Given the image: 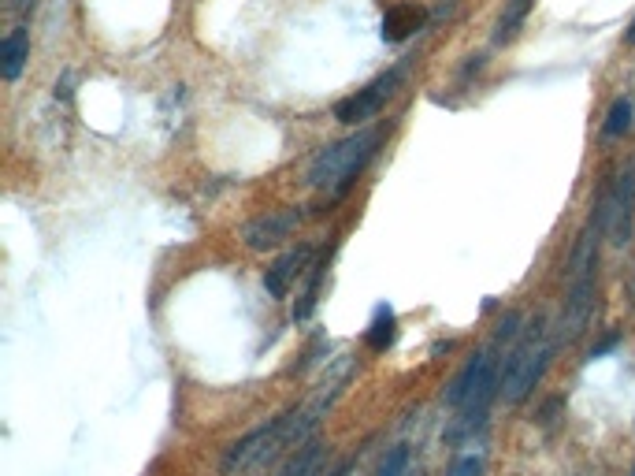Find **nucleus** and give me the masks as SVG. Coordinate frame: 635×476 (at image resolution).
I'll return each instance as SVG.
<instances>
[{
	"instance_id": "nucleus-19",
	"label": "nucleus",
	"mask_w": 635,
	"mask_h": 476,
	"mask_svg": "<svg viewBox=\"0 0 635 476\" xmlns=\"http://www.w3.org/2000/svg\"><path fill=\"white\" fill-rule=\"evenodd\" d=\"M632 291H635V279H632Z\"/></svg>"
},
{
	"instance_id": "nucleus-2",
	"label": "nucleus",
	"mask_w": 635,
	"mask_h": 476,
	"mask_svg": "<svg viewBox=\"0 0 635 476\" xmlns=\"http://www.w3.org/2000/svg\"><path fill=\"white\" fill-rule=\"evenodd\" d=\"M379 138H383V134L372 127V131H357V134H350V138H342L335 146H324L309 164V186L346 194L350 183L357 179V172L372 160Z\"/></svg>"
},
{
	"instance_id": "nucleus-5",
	"label": "nucleus",
	"mask_w": 635,
	"mask_h": 476,
	"mask_svg": "<svg viewBox=\"0 0 635 476\" xmlns=\"http://www.w3.org/2000/svg\"><path fill=\"white\" fill-rule=\"evenodd\" d=\"M398 82H402V71H387V75H379L372 86H364V90H357L353 97L338 101V105H335V119H338V123H350V127H353V123H364V119H372L379 108H383L390 97H394Z\"/></svg>"
},
{
	"instance_id": "nucleus-7",
	"label": "nucleus",
	"mask_w": 635,
	"mask_h": 476,
	"mask_svg": "<svg viewBox=\"0 0 635 476\" xmlns=\"http://www.w3.org/2000/svg\"><path fill=\"white\" fill-rule=\"evenodd\" d=\"M309 257H312L309 246H298V250L283 253V257L268 268V276H264V291L272 294V298H283V294L290 291V283L301 276V268L309 265Z\"/></svg>"
},
{
	"instance_id": "nucleus-9",
	"label": "nucleus",
	"mask_w": 635,
	"mask_h": 476,
	"mask_svg": "<svg viewBox=\"0 0 635 476\" xmlns=\"http://www.w3.org/2000/svg\"><path fill=\"white\" fill-rule=\"evenodd\" d=\"M26 60H30V34H26V27H15L8 38L0 41V71H4V79H19Z\"/></svg>"
},
{
	"instance_id": "nucleus-20",
	"label": "nucleus",
	"mask_w": 635,
	"mask_h": 476,
	"mask_svg": "<svg viewBox=\"0 0 635 476\" xmlns=\"http://www.w3.org/2000/svg\"><path fill=\"white\" fill-rule=\"evenodd\" d=\"M632 476H635V473H632Z\"/></svg>"
},
{
	"instance_id": "nucleus-14",
	"label": "nucleus",
	"mask_w": 635,
	"mask_h": 476,
	"mask_svg": "<svg viewBox=\"0 0 635 476\" xmlns=\"http://www.w3.org/2000/svg\"><path fill=\"white\" fill-rule=\"evenodd\" d=\"M324 268H327V261H316V265H312L309 287H305V294H301V302L294 305V320H305L312 309H316V294H320V279H324Z\"/></svg>"
},
{
	"instance_id": "nucleus-18",
	"label": "nucleus",
	"mask_w": 635,
	"mask_h": 476,
	"mask_svg": "<svg viewBox=\"0 0 635 476\" xmlns=\"http://www.w3.org/2000/svg\"><path fill=\"white\" fill-rule=\"evenodd\" d=\"M628 41H635V19H632V27H628V34H624Z\"/></svg>"
},
{
	"instance_id": "nucleus-6",
	"label": "nucleus",
	"mask_w": 635,
	"mask_h": 476,
	"mask_svg": "<svg viewBox=\"0 0 635 476\" xmlns=\"http://www.w3.org/2000/svg\"><path fill=\"white\" fill-rule=\"evenodd\" d=\"M298 224H301L298 212H264L257 220H249L242 238H246L249 250H268V246H279Z\"/></svg>"
},
{
	"instance_id": "nucleus-12",
	"label": "nucleus",
	"mask_w": 635,
	"mask_h": 476,
	"mask_svg": "<svg viewBox=\"0 0 635 476\" xmlns=\"http://www.w3.org/2000/svg\"><path fill=\"white\" fill-rule=\"evenodd\" d=\"M535 0H509L506 12H502V19H498V41H509L513 34L520 30V23L528 19V12H532Z\"/></svg>"
},
{
	"instance_id": "nucleus-8",
	"label": "nucleus",
	"mask_w": 635,
	"mask_h": 476,
	"mask_svg": "<svg viewBox=\"0 0 635 476\" xmlns=\"http://www.w3.org/2000/svg\"><path fill=\"white\" fill-rule=\"evenodd\" d=\"M424 27V8L416 4H394L383 15V41H405Z\"/></svg>"
},
{
	"instance_id": "nucleus-17",
	"label": "nucleus",
	"mask_w": 635,
	"mask_h": 476,
	"mask_svg": "<svg viewBox=\"0 0 635 476\" xmlns=\"http://www.w3.org/2000/svg\"><path fill=\"white\" fill-rule=\"evenodd\" d=\"M30 4H34V0H12V12H19V15H23L26 8H30Z\"/></svg>"
},
{
	"instance_id": "nucleus-10",
	"label": "nucleus",
	"mask_w": 635,
	"mask_h": 476,
	"mask_svg": "<svg viewBox=\"0 0 635 476\" xmlns=\"http://www.w3.org/2000/svg\"><path fill=\"white\" fill-rule=\"evenodd\" d=\"M368 346L376 350V354H387L390 346H394V339H398V320H394V313H390L387 305H379L376 317H372V324H368Z\"/></svg>"
},
{
	"instance_id": "nucleus-13",
	"label": "nucleus",
	"mask_w": 635,
	"mask_h": 476,
	"mask_svg": "<svg viewBox=\"0 0 635 476\" xmlns=\"http://www.w3.org/2000/svg\"><path fill=\"white\" fill-rule=\"evenodd\" d=\"M628 127H632V101L617 97V101L610 105V116H606V123H602V134H606V138H621Z\"/></svg>"
},
{
	"instance_id": "nucleus-3",
	"label": "nucleus",
	"mask_w": 635,
	"mask_h": 476,
	"mask_svg": "<svg viewBox=\"0 0 635 476\" xmlns=\"http://www.w3.org/2000/svg\"><path fill=\"white\" fill-rule=\"evenodd\" d=\"M550 354H554V346L546 339L543 324L528 328V335L517 339V346L506 357V369H502V395H506V402L517 406V402L532 395V387L543 380L546 365H550Z\"/></svg>"
},
{
	"instance_id": "nucleus-1",
	"label": "nucleus",
	"mask_w": 635,
	"mask_h": 476,
	"mask_svg": "<svg viewBox=\"0 0 635 476\" xmlns=\"http://www.w3.org/2000/svg\"><path fill=\"white\" fill-rule=\"evenodd\" d=\"M498 346H502V335H498V339H494L487 350H480V354L472 357L465 369L457 372V380L450 384V391H446V402H450V406L461 413L465 428H476V424L483 421V413H487V406H491L494 391L502 387Z\"/></svg>"
},
{
	"instance_id": "nucleus-15",
	"label": "nucleus",
	"mask_w": 635,
	"mask_h": 476,
	"mask_svg": "<svg viewBox=\"0 0 635 476\" xmlns=\"http://www.w3.org/2000/svg\"><path fill=\"white\" fill-rule=\"evenodd\" d=\"M409 469V447H394L379 465V476H405Z\"/></svg>"
},
{
	"instance_id": "nucleus-11",
	"label": "nucleus",
	"mask_w": 635,
	"mask_h": 476,
	"mask_svg": "<svg viewBox=\"0 0 635 476\" xmlns=\"http://www.w3.org/2000/svg\"><path fill=\"white\" fill-rule=\"evenodd\" d=\"M320 458H324L320 443H305V447L283 465V473L279 476H320Z\"/></svg>"
},
{
	"instance_id": "nucleus-4",
	"label": "nucleus",
	"mask_w": 635,
	"mask_h": 476,
	"mask_svg": "<svg viewBox=\"0 0 635 476\" xmlns=\"http://www.w3.org/2000/svg\"><path fill=\"white\" fill-rule=\"evenodd\" d=\"M602 231V227H598ZM598 231H584L580 246L572 253V291L569 309H565V339H576L591 317V298H595V253H598Z\"/></svg>"
},
{
	"instance_id": "nucleus-16",
	"label": "nucleus",
	"mask_w": 635,
	"mask_h": 476,
	"mask_svg": "<svg viewBox=\"0 0 635 476\" xmlns=\"http://www.w3.org/2000/svg\"><path fill=\"white\" fill-rule=\"evenodd\" d=\"M450 476H483V458L480 454H465V458H457Z\"/></svg>"
}]
</instances>
